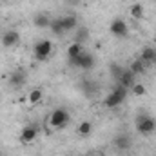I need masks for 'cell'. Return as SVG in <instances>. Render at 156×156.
Returning <instances> with one entry per match:
<instances>
[{
	"label": "cell",
	"mask_w": 156,
	"mask_h": 156,
	"mask_svg": "<svg viewBox=\"0 0 156 156\" xmlns=\"http://www.w3.org/2000/svg\"><path fill=\"white\" fill-rule=\"evenodd\" d=\"M78 134L80 136H89L91 133H93V122H89V120H82L80 123H78Z\"/></svg>",
	"instance_id": "cell-15"
},
{
	"label": "cell",
	"mask_w": 156,
	"mask_h": 156,
	"mask_svg": "<svg viewBox=\"0 0 156 156\" xmlns=\"http://www.w3.org/2000/svg\"><path fill=\"white\" fill-rule=\"evenodd\" d=\"M33 53H35V58L37 60H45L51 56L53 53V42L51 40H38L33 47Z\"/></svg>",
	"instance_id": "cell-5"
},
{
	"label": "cell",
	"mask_w": 156,
	"mask_h": 156,
	"mask_svg": "<svg viewBox=\"0 0 156 156\" xmlns=\"http://www.w3.org/2000/svg\"><path fill=\"white\" fill-rule=\"evenodd\" d=\"M0 156H2V154H0Z\"/></svg>",
	"instance_id": "cell-26"
},
{
	"label": "cell",
	"mask_w": 156,
	"mask_h": 156,
	"mask_svg": "<svg viewBox=\"0 0 156 156\" xmlns=\"http://www.w3.org/2000/svg\"><path fill=\"white\" fill-rule=\"evenodd\" d=\"M69 122H71V115L64 107H58L49 115V123L53 129H64V127H67Z\"/></svg>",
	"instance_id": "cell-4"
},
{
	"label": "cell",
	"mask_w": 156,
	"mask_h": 156,
	"mask_svg": "<svg viewBox=\"0 0 156 156\" xmlns=\"http://www.w3.org/2000/svg\"><path fill=\"white\" fill-rule=\"evenodd\" d=\"M49 29H51V33H53V35H56V37H62V35L66 33L58 18H51V24H49Z\"/></svg>",
	"instance_id": "cell-17"
},
{
	"label": "cell",
	"mask_w": 156,
	"mask_h": 156,
	"mask_svg": "<svg viewBox=\"0 0 156 156\" xmlns=\"http://www.w3.org/2000/svg\"><path fill=\"white\" fill-rule=\"evenodd\" d=\"M42 96H44V93H42V89H33V91L29 93V96H27V100H29V104H38L40 100H42Z\"/></svg>",
	"instance_id": "cell-21"
},
{
	"label": "cell",
	"mask_w": 156,
	"mask_h": 156,
	"mask_svg": "<svg viewBox=\"0 0 156 156\" xmlns=\"http://www.w3.org/2000/svg\"><path fill=\"white\" fill-rule=\"evenodd\" d=\"M85 40H89V27H85V26H78L76 27V35H75V42H78V44L83 45Z\"/></svg>",
	"instance_id": "cell-16"
},
{
	"label": "cell",
	"mask_w": 156,
	"mask_h": 156,
	"mask_svg": "<svg viewBox=\"0 0 156 156\" xmlns=\"http://www.w3.org/2000/svg\"><path fill=\"white\" fill-rule=\"evenodd\" d=\"M89 156H98V154H89Z\"/></svg>",
	"instance_id": "cell-25"
},
{
	"label": "cell",
	"mask_w": 156,
	"mask_h": 156,
	"mask_svg": "<svg viewBox=\"0 0 156 156\" xmlns=\"http://www.w3.org/2000/svg\"><path fill=\"white\" fill-rule=\"evenodd\" d=\"M109 71H111V76L115 78V80H118V78H120V75H122V71H123V67H122L120 64H111Z\"/></svg>",
	"instance_id": "cell-23"
},
{
	"label": "cell",
	"mask_w": 156,
	"mask_h": 156,
	"mask_svg": "<svg viewBox=\"0 0 156 156\" xmlns=\"http://www.w3.org/2000/svg\"><path fill=\"white\" fill-rule=\"evenodd\" d=\"M69 66L71 67H78L82 71H91L96 66V60H94V56L91 53H85L83 51L78 56H75V58H69Z\"/></svg>",
	"instance_id": "cell-3"
},
{
	"label": "cell",
	"mask_w": 156,
	"mask_h": 156,
	"mask_svg": "<svg viewBox=\"0 0 156 156\" xmlns=\"http://www.w3.org/2000/svg\"><path fill=\"white\" fill-rule=\"evenodd\" d=\"M140 60H142L145 66L154 64V62H156V47H153V45H145V47H142Z\"/></svg>",
	"instance_id": "cell-12"
},
{
	"label": "cell",
	"mask_w": 156,
	"mask_h": 156,
	"mask_svg": "<svg viewBox=\"0 0 156 156\" xmlns=\"http://www.w3.org/2000/svg\"><path fill=\"white\" fill-rule=\"evenodd\" d=\"M83 93H85V96H91V94L94 96V94H96V85L87 80V82L83 83Z\"/></svg>",
	"instance_id": "cell-22"
},
{
	"label": "cell",
	"mask_w": 156,
	"mask_h": 156,
	"mask_svg": "<svg viewBox=\"0 0 156 156\" xmlns=\"http://www.w3.org/2000/svg\"><path fill=\"white\" fill-rule=\"evenodd\" d=\"M0 42H2L4 47H13V45H16V44L20 42V33H18L16 29H7V31L2 33Z\"/></svg>",
	"instance_id": "cell-7"
},
{
	"label": "cell",
	"mask_w": 156,
	"mask_h": 156,
	"mask_svg": "<svg viewBox=\"0 0 156 156\" xmlns=\"http://www.w3.org/2000/svg\"><path fill=\"white\" fill-rule=\"evenodd\" d=\"M129 13H131V16L134 20H142L144 18V5L142 4H133L131 9H129Z\"/></svg>",
	"instance_id": "cell-19"
},
{
	"label": "cell",
	"mask_w": 156,
	"mask_h": 156,
	"mask_svg": "<svg viewBox=\"0 0 156 156\" xmlns=\"http://www.w3.org/2000/svg\"><path fill=\"white\" fill-rule=\"evenodd\" d=\"M80 53H83V45H82V44H78V42L69 44V47H67V56H69V58H75Z\"/></svg>",
	"instance_id": "cell-18"
},
{
	"label": "cell",
	"mask_w": 156,
	"mask_h": 156,
	"mask_svg": "<svg viewBox=\"0 0 156 156\" xmlns=\"http://www.w3.org/2000/svg\"><path fill=\"white\" fill-rule=\"evenodd\" d=\"M113 144H115V147H116L118 151H129L131 145H133V138L129 134H125V133H120V134L115 136Z\"/></svg>",
	"instance_id": "cell-9"
},
{
	"label": "cell",
	"mask_w": 156,
	"mask_h": 156,
	"mask_svg": "<svg viewBox=\"0 0 156 156\" xmlns=\"http://www.w3.org/2000/svg\"><path fill=\"white\" fill-rule=\"evenodd\" d=\"M38 136V127L37 125H26L20 131V142L22 144H33Z\"/></svg>",
	"instance_id": "cell-8"
},
{
	"label": "cell",
	"mask_w": 156,
	"mask_h": 156,
	"mask_svg": "<svg viewBox=\"0 0 156 156\" xmlns=\"http://www.w3.org/2000/svg\"><path fill=\"white\" fill-rule=\"evenodd\" d=\"M109 31H111V35L116 37V38H125V37H129V26H127V22H125L123 18H115V20L111 22V26H109Z\"/></svg>",
	"instance_id": "cell-6"
},
{
	"label": "cell",
	"mask_w": 156,
	"mask_h": 156,
	"mask_svg": "<svg viewBox=\"0 0 156 156\" xmlns=\"http://www.w3.org/2000/svg\"><path fill=\"white\" fill-rule=\"evenodd\" d=\"M133 93H134L136 96H144V94L147 93V89H145L144 83H134V85H133Z\"/></svg>",
	"instance_id": "cell-24"
},
{
	"label": "cell",
	"mask_w": 156,
	"mask_h": 156,
	"mask_svg": "<svg viewBox=\"0 0 156 156\" xmlns=\"http://www.w3.org/2000/svg\"><path fill=\"white\" fill-rule=\"evenodd\" d=\"M129 69L134 73V75H142L144 71H145V64L138 58V60H134V62H131V66H129Z\"/></svg>",
	"instance_id": "cell-20"
},
{
	"label": "cell",
	"mask_w": 156,
	"mask_h": 156,
	"mask_svg": "<svg viewBox=\"0 0 156 156\" xmlns=\"http://www.w3.org/2000/svg\"><path fill=\"white\" fill-rule=\"evenodd\" d=\"M116 83H120V85H123L125 89H129V87H133L134 83H136V75L127 67H123V71H122V75H120V78L116 80Z\"/></svg>",
	"instance_id": "cell-10"
},
{
	"label": "cell",
	"mask_w": 156,
	"mask_h": 156,
	"mask_svg": "<svg viewBox=\"0 0 156 156\" xmlns=\"http://www.w3.org/2000/svg\"><path fill=\"white\" fill-rule=\"evenodd\" d=\"M9 85L11 87H22L26 82H27V75H26V71H22V69H18V71H15V73H11L9 75Z\"/></svg>",
	"instance_id": "cell-11"
},
{
	"label": "cell",
	"mask_w": 156,
	"mask_h": 156,
	"mask_svg": "<svg viewBox=\"0 0 156 156\" xmlns=\"http://www.w3.org/2000/svg\"><path fill=\"white\" fill-rule=\"evenodd\" d=\"M58 20H60V24H62V27H64L66 33L75 31V29L78 27V18L75 16V15H64V16H60Z\"/></svg>",
	"instance_id": "cell-13"
},
{
	"label": "cell",
	"mask_w": 156,
	"mask_h": 156,
	"mask_svg": "<svg viewBox=\"0 0 156 156\" xmlns=\"http://www.w3.org/2000/svg\"><path fill=\"white\" fill-rule=\"evenodd\" d=\"M125 98H127V89H125L123 85L116 83V85L113 87V91L105 96L104 105H105L107 109H116L118 105H122V102H123Z\"/></svg>",
	"instance_id": "cell-1"
},
{
	"label": "cell",
	"mask_w": 156,
	"mask_h": 156,
	"mask_svg": "<svg viewBox=\"0 0 156 156\" xmlns=\"http://www.w3.org/2000/svg\"><path fill=\"white\" fill-rule=\"evenodd\" d=\"M134 125H136V131L140 134H144V136H151L156 131V120L151 115H145V113H142V115L136 116Z\"/></svg>",
	"instance_id": "cell-2"
},
{
	"label": "cell",
	"mask_w": 156,
	"mask_h": 156,
	"mask_svg": "<svg viewBox=\"0 0 156 156\" xmlns=\"http://www.w3.org/2000/svg\"><path fill=\"white\" fill-rule=\"evenodd\" d=\"M33 24H35V27L45 29V27H49L51 18H49V15H45V13H38V15H35V16H33Z\"/></svg>",
	"instance_id": "cell-14"
}]
</instances>
